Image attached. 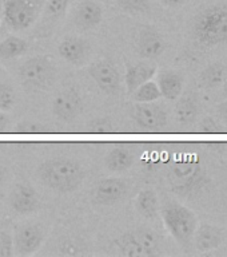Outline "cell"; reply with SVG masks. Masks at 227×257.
I'll use <instances>...</instances> for the list:
<instances>
[{
    "instance_id": "11",
    "label": "cell",
    "mask_w": 227,
    "mask_h": 257,
    "mask_svg": "<svg viewBox=\"0 0 227 257\" xmlns=\"http://www.w3.org/2000/svg\"><path fill=\"white\" fill-rule=\"evenodd\" d=\"M83 99L75 88H66L52 100V114L62 122L70 123L83 111Z\"/></svg>"
},
{
    "instance_id": "27",
    "label": "cell",
    "mask_w": 227,
    "mask_h": 257,
    "mask_svg": "<svg viewBox=\"0 0 227 257\" xmlns=\"http://www.w3.org/2000/svg\"><path fill=\"white\" fill-rule=\"evenodd\" d=\"M131 96L135 102H155L162 96V94L156 82L147 80L146 83L140 84L139 87L132 92Z\"/></svg>"
},
{
    "instance_id": "35",
    "label": "cell",
    "mask_w": 227,
    "mask_h": 257,
    "mask_svg": "<svg viewBox=\"0 0 227 257\" xmlns=\"http://www.w3.org/2000/svg\"><path fill=\"white\" fill-rule=\"evenodd\" d=\"M160 4H163L164 7L168 8H179L187 3L188 0H159Z\"/></svg>"
},
{
    "instance_id": "26",
    "label": "cell",
    "mask_w": 227,
    "mask_h": 257,
    "mask_svg": "<svg viewBox=\"0 0 227 257\" xmlns=\"http://www.w3.org/2000/svg\"><path fill=\"white\" fill-rule=\"evenodd\" d=\"M226 78V68L222 63H210L199 75V83L204 88H216L223 84Z\"/></svg>"
},
{
    "instance_id": "19",
    "label": "cell",
    "mask_w": 227,
    "mask_h": 257,
    "mask_svg": "<svg viewBox=\"0 0 227 257\" xmlns=\"http://www.w3.org/2000/svg\"><path fill=\"white\" fill-rule=\"evenodd\" d=\"M135 162V154L126 145H118L107 153L104 158V165L110 172L124 173Z\"/></svg>"
},
{
    "instance_id": "7",
    "label": "cell",
    "mask_w": 227,
    "mask_h": 257,
    "mask_svg": "<svg viewBox=\"0 0 227 257\" xmlns=\"http://www.w3.org/2000/svg\"><path fill=\"white\" fill-rule=\"evenodd\" d=\"M132 118L144 132H160L167 126V112L155 102H135Z\"/></svg>"
},
{
    "instance_id": "5",
    "label": "cell",
    "mask_w": 227,
    "mask_h": 257,
    "mask_svg": "<svg viewBox=\"0 0 227 257\" xmlns=\"http://www.w3.org/2000/svg\"><path fill=\"white\" fill-rule=\"evenodd\" d=\"M46 0H6L3 20L14 31H24L38 22Z\"/></svg>"
},
{
    "instance_id": "37",
    "label": "cell",
    "mask_w": 227,
    "mask_h": 257,
    "mask_svg": "<svg viewBox=\"0 0 227 257\" xmlns=\"http://www.w3.org/2000/svg\"><path fill=\"white\" fill-rule=\"evenodd\" d=\"M6 168H4V165L0 162V185L3 184L4 178H6Z\"/></svg>"
},
{
    "instance_id": "30",
    "label": "cell",
    "mask_w": 227,
    "mask_h": 257,
    "mask_svg": "<svg viewBox=\"0 0 227 257\" xmlns=\"http://www.w3.org/2000/svg\"><path fill=\"white\" fill-rule=\"evenodd\" d=\"M14 254V240L11 233L0 230V257H11Z\"/></svg>"
},
{
    "instance_id": "25",
    "label": "cell",
    "mask_w": 227,
    "mask_h": 257,
    "mask_svg": "<svg viewBox=\"0 0 227 257\" xmlns=\"http://www.w3.org/2000/svg\"><path fill=\"white\" fill-rule=\"evenodd\" d=\"M136 238L146 250L147 257H154L162 254V241L159 234L150 228H139L134 230Z\"/></svg>"
},
{
    "instance_id": "40",
    "label": "cell",
    "mask_w": 227,
    "mask_h": 257,
    "mask_svg": "<svg viewBox=\"0 0 227 257\" xmlns=\"http://www.w3.org/2000/svg\"><path fill=\"white\" fill-rule=\"evenodd\" d=\"M2 18H3V6L0 3V20H2Z\"/></svg>"
},
{
    "instance_id": "1",
    "label": "cell",
    "mask_w": 227,
    "mask_h": 257,
    "mask_svg": "<svg viewBox=\"0 0 227 257\" xmlns=\"http://www.w3.org/2000/svg\"><path fill=\"white\" fill-rule=\"evenodd\" d=\"M36 173L42 184L62 194L78 190L86 178V169L78 161L66 157L46 160Z\"/></svg>"
},
{
    "instance_id": "23",
    "label": "cell",
    "mask_w": 227,
    "mask_h": 257,
    "mask_svg": "<svg viewBox=\"0 0 227 257\" xmlns=\"http://www.w3.org/2000/svg\"><path fill=\"white\" fill-rule=\"evenodd\" d=\"M119 254L124 257H147L146 250L136 238L134 230L123 233L114 241Z\"/></svg>"
},
{
    "instance_id": "29",
    "label": "cell",
    "mask_w": 227,
    "mask_h": 257,
    "mask_svg": "<svg viewBox=\"0 0 227 257\" xmlns=\"http://www.w3.org/2000/svg\"><path fill=\"white\" fill-rule=\"evenodd\" d=\"M16 102V94L10 84L0 80V110L10 111L14 108Z\"/></svg>"
},
{
    "instance_id": "15",
    "label": "cell",
    "mask_w": 227,
    "mask_h": 257,
    "mask_svg": "<svg viewBox=\"0 0 227 257\" xmlns=\"http://www.w3.org/2000/svg\"><path fill=\"white\" fill-rule=\"evenodd\" d=\"M10 206L20 216H28L39 208L38 193L30 184H16L12 188L8 198Z\"/></svg>"
},
{
    "instance_id": "39",
    "label": "cell",
    "mask_w": 227,
    "mask_h": 257,
    "mask_svg": "<svg viewBox=\"0 0 227 257\" xmlns=\"http://www.w3.org/2000/svg\"><path fill=\"white\" fill-rule=\"evenodd\" d=\"M3 35H4V27L3 26H0V40H2Z\"/></svg>"
},
{
    "instance_id": "33",
    "label": "cell",
    "mask_w": 227,
    "mask_h": 257,
    "mask_svg": "<svg viewBox=\"0 0 227 257\" xmlns=\"http://www.w3.org/2000/svg\"><path fill=\"white\" fill-rule=\"evenodd\" d=\"M200 127H202V132L204 133L219 132V130H218V126L214 123V120H212L211 118H206V119L202 122V124H200Z\"/></svg>"
},
{
    "instance_id": "32",
    "label": "cell",
    "mask_w": 227,
    "mask_h": 257,
    "mask_svg": "<svg viewBox=\"0 0 227 257\" xmlns=\"http://www.w3.org/2000/svg\"><path fill=\"white\" fill-rule=\"evenodd\" d=\"M46 130L43 124L34 123V122H23L15 127V133H24V134H32V133H43Z\"/></svg>"
},
{
    "instance_id": "14",
    "label": "cell",
    "mask_w": 227,
    "mask_h": 257,
    "mask_svg": "<svg viewBox=\"0 0 227 257\" xmlns=\"http://www.w3.org/2000/svg\"><path fill=\"white\" fill-rule=\"evenodd\" d=\"M103 8L94 0L80 2L72 14V24L79 31H91L102 23Z\"/></svg>"
},
{
    "instance_id": "13",
    "label": "cell",
    "mask_w": 227,
    "mask_h": 257,
    "mask_svg": "<svg viewBox=\"0 0 227 257\" xmlns=\"http://www.w3.org/2000/svg\"><path fill=\"white\" fill-rule=\"evenodd\" d=\"M128 193V184L122 178L107 177L100 180L92 190V198L98 205L112 206L122 202Z\"/></svg>"
},
{
    "instance_id": "21",
    "label": "cell",
    "mask_w": 227,
    "mask_h": 257,
    "mask_svg": "<svg viewBox=\"0 0 227 257\" xmlns=\"http://www.w3.org/2000/svg\"><path fill=\"white\" fill-rule=\"evenodd\" d=\"M135 209L140 216L147 220H154L159 216V198H158L155 190H152V189L140 190L135 197Z\"/></svg>"
},
{
    "instance_id": "31",
    "label": "cell",
    "mask_w": 227,
    "mask_h": 257,
    "mask_svg": "<svg viewBox=\"0 0 227 257\" xmlns=\"http://www.w3.org/2000/svg\"><path fill=\"white\" fill-rule=\"evenodd\" d=\"M88 128L92 133H108L112 130V126L107 118H98L88 124Z\"/></svg>"
},
{
    "instance_id": "17",
    "label": "cell",
    "mask_w": 227,
    "mask_h": 257,
    "mask_svg": "<svg viewBox=\"0 0 227 257\" xmlns=\"http://www.w3.org/2000/svg\"><path fill=\"white\" fill-rule=\"evenodd\" d=\"M156 83L163 98L168 100H176L183 92L184 78L179 71L163 70L158 74Z\"/></svg>"
},
{
    "instance_id": "22",
    "label": "cell",
    "mask_w": 227,
    "mask_h": 257,
    "mask_svg": "<svg viewBox=\"0 0 227 257\" xmlns=\"http://www.w3.org/2000/svg\"><path fill=\"white\" fill-rule=\"evenodd\" d=\"M70 0H46L43 6L42 14H40V22L43 27H52L59 20H62L67 12Z\"/></svg>"
},
{
    "instance_id": "18",
    "label": "cell",
    "mask_w": 227,
    "mask_h": 257,
    "mask_svg": "<svg viewBox=\"0 0 227 257\" xmlns=\"http://www.w3.org/2000/svg\"><path fill=\"white\" fill-rule=\"evenodd\" d=\"M155 74L156 66L147 63V62H139V63L128 66L126 70V75H124V84H126L127 94L131 95L140 84L146 83L147 80H151Z\"/></svg>"
},
{
    "instance_id": "10",
    "label": "cell",
    "mask_w": 227,
    "mask_h": 257,
    "mask_svg": "<svg viewBox=\"0 0 227 257\" xmlns=\"http://www.w3.org/2000/svg\"><path fill=\"white\" fill-rule=\"evenodd\" d=\"M200 165L194 157H183L172 162L168 169V180L176 192H187L198 177Z\"/></svg>"
},
{
    "instance_id": "9",
    "label": "cell",
    "mask_w": 227,
    "mask_h": 257,
    "mask_svg": "<svg viewBox=\"0 0 227 257\" xmlns=\"http://www.w3.org/2000/svg\"><path fill=\"white\" fill-rule=\"evenodd\" d=\"M166 40L152 26H142L134 38V48L143 59H156L166 50Z\"/></svg>"
},
{
    "instance_id": "20",
    "label": "cell",
    "mask_w": 227,
    "mask_h": 257,
    "mask_svg": "<svg viewBox=\"0 0 227 257\" xmlns=\"http://www.w3.org/2000/svg\"><path fill=\"white\" fill-rule=\"evenodd\" d=\"M198 114H199V106L194 96L187 94L178 98L174 108V115L180 126H191L192 123H195Z\"/></svg>"
},
{
    "instance_id": "3",
    "label": "cell",
    "mask_w": 227,
    "mask_h": 257,
    "mask_svg": "<svg viewBox=\"0 0 227 257\" xmlns=\"http://www.w3.org/2000/svg\"><path fill=\"white\" fill-rule=\"evenodd\" d=\"M159 213L174 240L183 249L191 248L194 233L198 226L195 213L175 201H167L160 208Z\"/></svg>"
},
{
    "instance_id": "2",
    "label": "cell",
    "mask_w": 227,
    "mask_h": 257,
    "mask_svg": "<svg viewBox=\"0 0 227 257\" xmlns=\"http://www.w3.org/2000/svg\"><path fill=\"white\" fill-rule=\"evenodd\" d=\"M192 35L203 47L226 43L227 6H211L199 12L192 23Z\"/></svg>"
},
{
    "instance_id": "8",
    "label": "cell",
    "mask_w": 227,
    "mask_h": 257,
    "mask_svg": "<svg viewBox=\"0 0 227 257\" xmlns=\"http://www.w3.org/2000/svg\"><path fill=\"white\" fill-rule=\"evenodd\" d=\"M88 74L98 87L106 94L115 95L122 88V76L111 60L100 59L88 66Z\"/></svg>"
},
{
    "instance_id": "12",
    "label": "cell",
    "mask_w": 227,
    "mask_h": 257,
    "mask_svg": "<svg viewBox=\"0 0 227 257\" xmlns=\"http://www.w3.org/2000/svg\"><path fill=\"white\" fill-rule=\"evenodd\" d=\"M91 44L87 39L76 35H68L60 40L58 54L74 67H82L91 58Z\"/></svg>"
},
{
    "instance_id": "6",
    "label": "cell",
    "mask_w": 227,
    "mask_h": 257,
    "mask_svg": "<svg viewBox=\"0 0 227 257\" xmlns=\"http://www.w3.org/2000/svg\"><path fill=\"white\" fill-rule=\"evenodd\" d=\"M14 254L30 256L35 253L46 240V230L40 224L34 221H24L14 228Z\"/></svg>"
},
{
    "instance_id": "24",
    "label": "cell",
    "mask_w": 227,
    "mask_h": 257,
    "mask_svg": "<svg viewBox=\"0 0 227 257\" xmlns=\"http://www.w3.org/2000/svg\"><path fill=\"white\" fill-rule=\"evenodd\" d=\"M28 51V43L19 36L10 35L0 40V60H11L23 56Z\"/></svg>"
},
{
    "instance_id": "28",
    "label": "cell",
    "mask_w": 227,
    "mask_h": 257,
    "mask_svg": "<svg viewBox=\"0 0 227 257\" xmlns=\"http://www.w3.org/2000/svg\"><path fill=\"white\" fill-rule=\"evenodd\" d=\"M115 3L124 12L132 15L147 14L151 10V0H115Z\"/></svg>"
},
{
    "instance_id": "4",
    "label": "cell",
    "mask_w": 227,
    "mask_h": 257,
    "mask_svg": "<svg viewBox=\"0 0 227 257\" xmlns=\"http://www.w3.org/2000/svg\"><path fill=\"white\" fill-rule=\"evenodd\" d=\"M19 76L20 80L30 87L48 91L58 79V67L50 56L36 55L20 66Z\"/></svg>"
},
{
    "instance_id": "36",
    "label": "cell",
    "mask_w": 227,
    "mask_h": 257,
    "mask_svg": "<svg viewBox=\"0 0 227 257\" xmlns=\"http://www.w3.org/2000/svg\"><path fill=\"white\" fill-rule=\"evenodd\" d=\"M8 123H10V119H8V115L4 111L0 110V133L6 132Z\"/></svg>"
},
{
    "instance_id": "16",
    "label": "cell",
    "mask_w": 227,
    "mask_h": 257,
    "mask_svg": "<svg viewBox=\"0 0 227 257\" xmlns=\"http://www.w3.org/2000/svg\"><path fill=\"white\" fill-rule=\"evenodd\" d=\"M223 240L224 233L219 226L203 222L200 225L198 224V226H196L192 244H194L198 252L204 253L219 248Z\"/></svg>"
},
{
    "instance_id": "38",
    "label": "cell",
    "mask_w": 227,
    "mask_h": 257,
    "mask_svg": "<svg viewBox=\"0 0 227 257\" xmlns=\"http://www.w3.org/2000/svg\"><path fill=\"white\" fill-rule=\"evenodd\" d=\"M223 95L227 98V76L223 80Z\"/></svg>"
},
{
    "instance_id": "34",
    "label": "cell",
    "mask_w": 227,
    "mask_h": 257,
    "mask_svg": "<svg viewBox=\"0 0 227 257\" xmlns=\"http://www.w3.org/2000/svg\"><path fill=\"white\" fill-rule=\"evenodd\" d=\"M216 115L219 116L222 122L227 124V99L216 106Z\"/></svg>"
}]
</instances>
